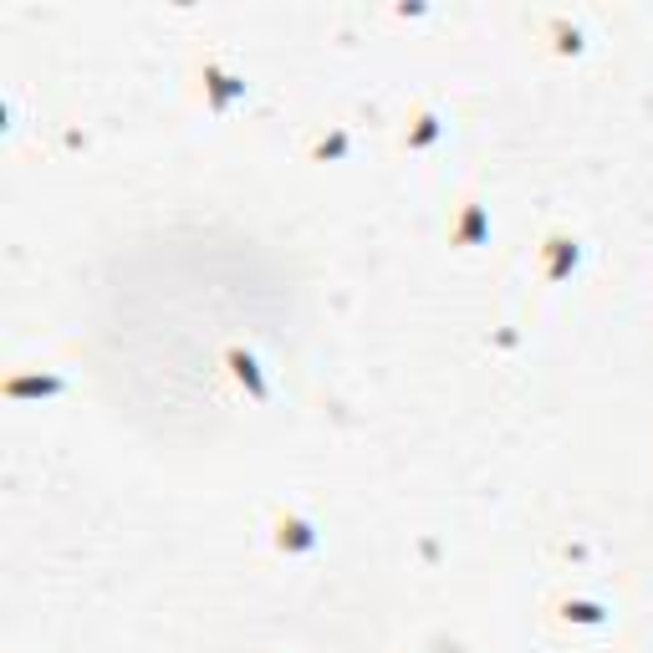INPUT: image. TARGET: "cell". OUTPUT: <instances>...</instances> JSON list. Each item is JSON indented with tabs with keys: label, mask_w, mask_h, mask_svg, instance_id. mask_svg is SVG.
Returning a JSON list of instances; mask_svg holds the SVG:
<instances>
[{
	"label": "cell",
	"mask_w": 653,
	"mask_h": 653,
	"mask_svg": "<svg viewBox=\"0 0 653 653\" xmlns=\"http://www.w3.org/2000/svg\"><path fill=\"white\" fill-rule=\"evenodd\" d=\"M215 363H219V373L230 378V389L240 393V399H250V404H265V399H271V378H265L261 358H256L250 347H240V343L219 347Z\"/></svg>",
	"instance_id": "obj_1"
},
{
	"label": "cell",
	"mask_w": 653,
	"mask_h": 653,
	"mask_svg": "<svg viewBox=\"0 0 653 653\" xmlns=\"http://www.w3.org/2000/svg\"><path fill=\"white\" fill-rule=\"evenodd\" d=\"M200 82H204V108L210 112H225V108H235V103L246 97V78L230 72L215 51H204L200 57Z\"/></svg>",
	"instance_id": "obj_2"
},
{
	"label": "cell",
	"mask_w": 653,
	"mask_h": 653,
	"mask_svg": "<svg viewBox=\"0 0 653 653\" xmlns=\"http://www.w3.org/2000/svg\"><path fill=\"white\" fill-rule=\"evenodd\" d=\"M271 542H276L281 557H307V551H317V526L292 506H276L271 511Z\"/></svg>",
	"instance_id": "obj_3"
},
{
	"label": "cell",
	"mask_w": 653,
	"mask_h": 653,
	"mask_svg": "<svg viewBox=\"0 0 653 653\" xmlns=\"http://www.w3.org/2000/svg\"><path fill=\"white\" fill-rule=\"evenodd\" d=\"M536 256H542V276L546 281H567L582 265V246H577L567 230H546L542 246H536Z\"/></svg>",
	"instance_id": "obj_4"
},
{
	"label": "cell",
	"mask_w": 653,
	"mask_h": 653,
	"mask_svg": "<svg viewBox=\"0 0 653 653\" xmlns=\"http://www.w3.org/2000/svg\"><path fill=\"white\" fill-rule=\"evenodd\" d=\"M485 230H490V215H485L475 200H465L460 210H454V219H450V246H460V250L480 246Z\"/></svg>",
	"instance_id": "obj_5"
},
{
	"label": "cell",
	"mask_w": 653,
	"mask_h": 653,
	"mask_svg": "<svg viewBox=\"0 0 653 653\" xmlns=\"http://www.w3.org/2000/svg\"><path fill=\"white\" fill-rule=\"evenodd\" d=\"M551 607H557V622H567V628H603L607 622V607L597 597H561Z\"/></svg>",
	"instance_id": "obj_6"
},
{
	"label": "cell",
	"mask_w": 653,
	"mask_h": 653,
	"mask_svg": "<svg viewBox=\"0 0 653 653\" xmlns=\"http://www.w3.org/2000/svg\"><path fill=\"white\" fill-rule=\"evenodd\" d=\"M439 133H444L439 112L419 108L414 118H408V128H404V149H429V143H439Z\"/></svg>",
	"instance_id": "obj_7"
},
{
	"label": "cell",
	"mask_w": 653,
	"mask_h": 653,
	"mask_svg": "<svg viewBox=\"0 0 653 653\" xmlns=\"http://www.w3.org/2000/svg\"><path fill=\"white\" fill-rule=\"evenodd\" d=\"M347 149H353V133H347V128H322V133L307 143L311 158H343Z\"/></svg>",
	"instance_id": "obj_8"
}]
</instances>
